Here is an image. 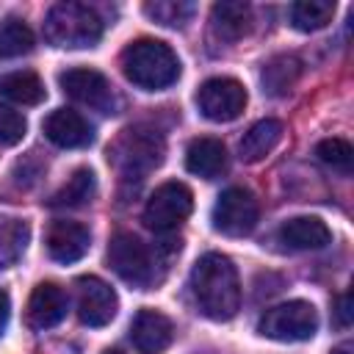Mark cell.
<instances>
[{
	"label": "cell",
	"instance_id": "cell-20",
	"mask_svg": "<svg viewBox=\"0 0 354 354\" xmlns=\"http://www.w3.org/2000/svg\"><path fill=\"white\" fill-rule=\"evenodd\" d=\"M301 77V61L296 55H274L263 64L260 80H263V91L268 97H285L290 94V88L296 86V80Z\"/></svg>",
	"mask_w": 354,
	"mask_h": 354
},
{
	"label": "cell",
	"instance_id": "cell-17",
	"mask_svg": "<svg viewBox=\"0 0 354 354\" xmlns=\"http://www.w3.org/2000/svg\"><path fill=\"white\" fill-rule=\"evenodd\" d=\"M185 169L202 180H213L227 169V149L218 138H194L185 149Z\"/></svg>",
	"mask_w": 354,
	"mask_h": 354
},
{
	"label": "cell",
	"instance_id": "cell-14",
	"mask_svg": "<svg viewBox=\"0 0 354 354\" xmlns=\"http://www.w3.org/2000/svg\"><path fill=\"white\" fill-rule=\"evenodd\" d=\"M44 136L61 149H80L94 141V127L72 108H58L44 119Z\"/></svg>",
	"mask_w": 354,
	"mask_h": 354
},
{
	"label": "cell",
	"instance_id": "cell-31",
	"mask_svg": "<svg viewBox=\"0 0 354 354\" xmlns=\"http://www.w3.org/2000/svg\"><path fill=\"white\" fill-rule=\"evenodd\" d=\"M332 354H351V346H348V343H343V346L332 348Z\"/></svg>",
	"mask_w": 354,
	"mask_h": 354
},
{
	"label": "cell",
	"instance_id": "cell-1",
	"mask_svg": "<svg viewBox=\"0 0 354 354\" xmlns=\"http://www.w3.org/2000/svg\"><path fill=\"white\" fill-rule=\"evenodd\" d=\"M196 310L210 321H230L241 310V279L232 260L221 252L202 254L191 268Z\"/></svg>",
	"mask_w": 354,
	"mask_h": 354
},
{
	"label": "cell",
	"instance_id": "cell-19",
	"mask_svg": "<svg viewBox=\"0 0 354 354\" xmlns=\"http://www.w3.org/2000/svg\"><path fill=\"white\" fill-rule=\"evenodd\" d=\"M282 133H285V127H282L279 119H260V122H254V124L243 133V138H241V144H238L241 160H246V163L263 160V158H266L268 152H274V147L282 141Z\"/></svg>",
	"mask_w": 354,
	"mask_h": 354
},
{
	"label": "cell",
	"instance_id": "cell-9",
	"mask_svg": "<svg viewBox=\"0 0 354 354\" xmlns=\"http://www.w3.org/2000/svg\"><path fill=\"white\" fill-rule=\"evenodd\" d=\"M246 88L235 77H210L196 91L199 113L210 122H232L246 108Z\"/></svg>",
	"mask_w": 354,
	"mask_h": 354
},
{
	"label": "cell",
	"instance_id": "cell-3",
	"mask_svg": "<svg viewBox=\"0 0 354 354\" xmlns=\"http://www.w3.org/2000/svg\"><path fill=\"white\" fill-rule=\"evenodd\" d=\"M163 138L158 130H149L144 124L122 130L116 144L108 149V160L116 166V171L124 180H144L152 169L163 163Z\"/></svg>",
	"mask_w": 354,
	"mask_h": 354
},
{
	"label": "cell",
	"instance_id": "cell-8",
	"mask_svg": "<svg viewBox=\"0 0 354 354\" xmlns=\"http://www.w3.org/2000/svg\"><path fill=\"white\" fill-rule=\"evenodd\" d=\"M257 216H260V207H257L254 194L241 185H232L218 194L210 221L216 232L230 235V238H243L257 227Z\"/></svg>",
	"mask_w": 354,
	"mask_h": 354
},
{
	"label": "cell",
	"instance_id": "cell-28",
	"mask_svg": "<svg viewBox=\"0 0 354 354\" xmlns=\"http://www.w3.org/2000/svg\"><path fill=\"white\" fill-rule=\"evenodd\" d=\"M25 130H28V122L19 111L14 108H6L0 105V144L3 147H14L25 138Z\"/></svg>",
	"mask_w": 354,
	"mask_h": 354
},
{
	"label": "cell",
	"instance_id": "cell-32",
	"mask_svg": "<svg viewBox=\"0 0 354 354\" xmlns=\"http://www.w3.org/2000/svg\"><path fill=\"white\" fill-rule=\"evenodd\" d=\"M102 354H122L119 348H108V351H102Z\"/></svg>",
	"mask_w": 354,
	"mask_h": 354
},
{
	"label": "cell",
	"instance_id": "cell-27",
	"mask_svg": "<svg viewBox=\"0 0 354 354\" xmlns=\"http://www.w3.org/2000/svg\"><path fill=\"white\" fill-rule=\"evenodd\" d=\"M315 155L321 163H326L329 169L340 171V174H348L351 171V160H354V149L348 141L343 138H324L318 147H315Z\"/></svg>",
	"mask_w": 354,
	"mask_h": 354
},
{
	"label": "cell",
	"instance_id": "cell-16",
	"mask_svg": "<svg viewBox=\"0 0 354 354\" xmlns=\"http://www.w3.org/2000/svg\"><path fill=\"white\" fill-rule=\"evenodd\" d=\"M249 28H252V8H249V3L224 0V3L213 6V11H210V30L221 41H238V39H243L249 33Z\"/></svg>",
	"mask_w": 354,
	"mask_h": 354
},
{
	"label": "cell",
	"instance_id": "cell-24",
	"mask_svg": "<svg viewBox=\"0 0 354 354\" xmlns=\"http://www.w3.org/2000/svg\"><path fill=\"white\" fill-rule=\"evenodd\" d=\"M94 194H97V177H94V171L91 169H77L66 180V185L50 199V205L53 207H80V205L91 202Z\"/></svg>",
	"mask_w": 354,
	"mask_h": 354
},
{
	"label": "cell",
	"instance_id": "cell-4",
	"mask_svg": "<svg viewBox=\"0 0 354 354\" xmlns=\"http://www.w3.org/2000/svg\"><path fill=\"white\" fill-rule=\"evenodd\" d=\"M44 36L55 47H94L102 39V19L83 3H55L44 17Z\"/></svg>",
	"mask_w": 354,
	"mask_h": 354
},
{
	"label": "cell",
	"instance_id": "cell-6",
	"mask_svg": "<svg viewBox=\"0 0 354 354\" xmlns=\"http://www.w3.org/2000/svg\"><path fill=\"white\" fill-rule=\"evenodd\" d=\"M108 266L133 288H149L155 279V260L147 243L133 232H116L108 243Z\"/></svg>",
	"mask_w": 354,
	"mask_h": 354
},
{
	"label": "cell",
	"instance_id": "cell-29",
	"mask_svg": "<svg viewBox=\"0 0 354 354\" xmlns=\"http://www.w3.org/2000/svg\"><path fill=\"white\" fill-rule=\"evenodd\" d=\"M351 293L346 290V293H340L337 299H335V318H337V324L340 326H348L351 324Z\"/></svg>",
	"mask_w": 354,
	"mask_h": 354
},
{
	"label": "cell",
	"instance_id": "cell-25",
	"mask_svg": "<svg viewBox=\"0 0 354 354\" xmlns=\"http://www.w3.org/2000/svg\"><path fill=\"white\" fill-rule=\"evenodd\" d=\"M33 50V30L17 19L6 17L0 22V58H19Z\"/></svg>",
	"mask_w": 354,
	"mask_h": 354
},
{
	"label": "cell",
	"instance_id": "cell-21",
	"mask_svg": "<svg viewBox=\"0 0 354 354\" xmlns=\"http://www.w3.org/2000/svg\"><path fill=\"white\" fill-rule=\"evenodd\" d=\"M0 94L17 105H39L47 97L41 77L36 72H28V69L0 75Z\"/></svg>",
	"mask_w": 354,
	"mask_h": 354
},
{
	"label": "cell",
	"instance_id": "cell-10",
	"mask_svg": "<svg viewBox=\"0 0 354 354\" xmlns=\"http://www.w3.org/2000/svg\"><path fill=\"white\" fill-rule=\"evenodd\" d=\"M58 83H61L64 94L77 100L80 105H88V108L102 111V113H113V108H116L111 80L97 69H88V66L66 69L58 75Z\"/></svg>",
	"mask_w": 354,
	"mask_h": 354
},
{
	"label": "cell",
	"instance_id": "cell-18",
	"mask_svg": "<svg viewBox=\"0 0 354 354\" xmlns=\"http://www.w3.org/2000/svg\"><path fill=\"white\" fill-rule=\"evenodd\" d=\"M279 238H282L285 246L307 252V249H324L332 241V232L315 216H296V218H288L279 227Z\"/></svg>",
	"mask_w": 354,
	"mask_h": 354
},
{
	"label": "cell",
	"instance_id": "cell-26",
	"mask_svg": "<svg viewBox=\"0 0 354 354\" xmlns=\"http://www.w3.org/2000/svg\"><path fill=\"white\" fill-rule=\"evenodd\" d=\"M147 17H152L158 25L166 28H185V22L194 17V3H183V0H155L144 6Z\"/></svg>",
	"mask_w": 354,
	"mask_h": 354
},
{
	"label": "cell",
	"instance_id": "cell-7",
	"mask_svg": "<svg viewBox=\"0 0 354 354\" xmlns=\"http://www.w3.org/2000/svg\"><path fill=\"white\" fill-rule=\"evenodd\" d=\"M194 210V194L183 183H163L152 191L144 207V224L152 232H174Z\"/></svg>",
	"mask_w": 354,
	"mask_h": 354
},
{
	"label": "cell",
	"instance_id": "cell-5",
	"mask_svg": "<svg viewBox=\"0 0 354 354\" xmlns=\"http://www.w3.org/2000/svg\"><path fill=\"white\" fill-rule=\"evenodd\" d=\"M318 329V313L310 301L293 299L285 304H277L271 310H266V315L257 324V332L268 340H279V343H299V340H310Z\"/></svg>",
	"mask_w": 354,
	"mask_h": 354
},
{
	"label": "cell",
	"instance_id": "cell-2",
	"mask_svg": "<svg viewBox=\"0 0 354 354\" xmlns=\"http://www.w3.org/2000/svg\"><path fill=\"white\" fill-rule=\"evenodd\" d=\"M124 77L144 91H163L180 77L177 53L158 39H136L122 53Z\"/></svg>",
	"mask_w": 354,
	"mask_h": 354
},
{
	"label": "cell",
	"instance_id": "cell-15",
	"mask_svg": "<svg viewBox=\"0 0 354 354\" xmlns=\"http://www.w3.org/2000/svg\"><path fill=\"white\" fill-rule=\"evenodd\" d=\"M91 246V232L80 221H53L47 230V254L55 263H75Z\"/></svg>",
	"mask_w": 354,
	"mask_h": 354
},
{
	"label": "cell",
	"instance_id": "cell-11",
	"mask_svg": "<svg viewBox=\"0 0 354 354\" xmlns=\"http://www.w3.org/2000/svg\"><path fill=\"white\" fill-rule=\"evenodd\" d=\"M77 288V318L86 326H105L116 318L119 310V296L116 290L100 279V277H80L75 282Z\"/></svg>",
	"mask_w": 354,
	"mask_h": 354
},
{
	"label": "cell",
	"instance_id": "cell-12",
	"mask_svg": "<svg viewBox=\"0 0 354 354\" xmlns=\"http://www.w3.org/2000/svg\"><path fill=\"white\" fill-rule=\"evenodd\" d=\"M69 296L55 282H39L28 299V326L30 329H50L66 318Z\"/></svg>",
	"mask_w": 354,
	"mask_h": 354
},
{
	"label": "cell",
	"instance_id": "cell-23",
	"mask_svg": "<svg viewBox=\"0 0 354 354\" xmlns=\"http://www.w3.org/2000/svg\"><path fill=\"white\" fill-rule=\"evenodd\" d=\"M335 3L332 0H299L290 6V22L296 30H321L332 22L335 17Z\"/></svg>",
	"mask_w": 354,
	"mask_h": 354
},
{
	"label": "cell",
	"instance_id": "cell-13",
	"mask_svg": "<svg viewBox=\"0 0 354 354\" xmlns=\"http://www.w3.org/2000/svg\"><path fill=\"white\" fill-rule=\"evenodd\" d=\"M130 340L141 354H160L171 346L174 326L163 313L144 307L136 313V318L130 324Z\"/></svg>",
	"mask_w": 354,
	"mask_h": 354
},
{
	"label": "cell",
	"instance_id": "cell-22",
	"mask_svg": "<svg viewBox=\"0 0 354 354\" xmlns=\"http://www.w3.org/2000/svg\"><path fill=\"white\" fill-rule=\"evenodd\" d=\"M30 241V227L25 218L0 216V268H8L22 260Z\"/></svg>",
	"mask_w": 354,
	"mask_h": 354
},
{
	"label": "cell",
	"instance_id": "cell-30",
	"mask_svg": "<svg viewBox=\"0 0 354 354\" xmlns=\"http://www.w3.org/2000/svg\"><path fill=\"white\" fill-rule=\"evenodd\" d=\"M8 315H11V304H8V293L0 288V335L8 326Z\"/></svg>",
	"mask_w": 354,
	"mask_h": 354
}]
</instances>
